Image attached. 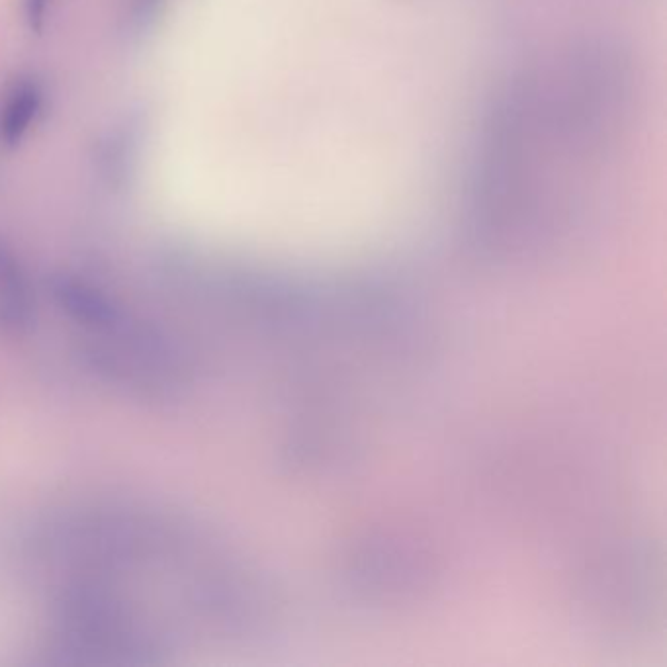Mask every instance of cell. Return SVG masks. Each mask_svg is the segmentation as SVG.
Segmentation results:
<instances>
[{
  "instance_id": "6da1fadb",
  "label": "cell",
  "mask_w": 667,
  "mask_h": 667,
  "mask_svg": "<svg viewBox=\"0 0 667 667\" xmlns=\"http://www.w3.org/2000/svg\"><path fill=\"white\" fill-rule=\"evenodd\" d=\"M51 296L59 310H63L71 321L92 331L106 333L124 321V313L118 304L85 280L73 276H55L51 280Z\"/></svg>"
},
{
  "instance_id": "3957f363",
  "label": "cell",
  "mask_w": 667,
  "mask_h": 667,
  "mask_svg": "<svg viewBox=\"0 0 667 667\" xmlns=\"http://www.w3.org/2000/svg\"><path fill=\"white\" fill-rule=\"evenodd\" d=\"M44 104L42 87L32 77H20L0 96V145L16 147L36 124Z\"/></svg>"
},
{
  "instance_id": "7a4b0ae2",
  "label": "cell",
  "mask_w": 667,
  "mask_h": 667,
  "mask_svg": "<svg viewBox=\"0 0 667 667\" xmlns=\"http://www.w3.org/2000/svg\"><path fill=\"white\" fill-rule=\"evenodd\" d=\"M36 323L32 286L14 255L0 243V333L22 335Z\"/></svg>"
},
{
  "instance_id": "277c9868",
  "label": "cell",
  "mask_w": 667,
  "mask_h": 667,
  "mask_svg": "<svg viewBox=\"0 0 667 667\" xmlns=\"http://www.w3.org/2000/svg\"><path fill=\"white\" fill-rule=\"evenodd\" d=\"M45 6L47 0H26V18L32 30H40L44 24Z\"/></svg>"
}]
</instances>
